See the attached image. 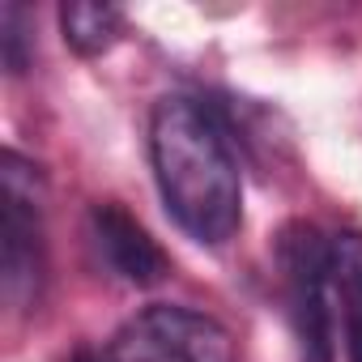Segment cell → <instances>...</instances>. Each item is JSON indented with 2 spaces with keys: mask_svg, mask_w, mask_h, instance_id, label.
<instances>
[{
  "mask_svg": "<svg viewBox=\"0 0 362 362\" xmlns=\"http://www.w3.org/2000/svg\"><path fill=\"white\" fill-rule=\"evenodd\" d=\"M149 158L175 226L205 247H222L243 222V179L222 119L201 98H162L149 119Z\"/></svg>",
  "mask_w": 362,
  "mask_h": 362,
  "instance_id": "cell-1",
  "label": "cell"
},
{
  "mask_svg": "<svg viewBox=\"0 0 362 362\" xmlns=\"http://www.w3.org/2000/svg\"><path fill=\"white\" fill-rule=\"evenodd\" d=\"M277 264L286 281V315L298 341V362H332V243L315 226L290 222L277 239Z\"/></svg>",
  "mask_w": 362,
  "mask_h": 362,
  "instance_id": "cell-2",
  "label": "cell"
},
{
  "mask_svg": "<svg viewBox=\"0 0 362 362\" xmlns=\"http://www.w3.org/2000/svg\"><path fill=\"white\" fill-rule=\"evenodd\" d=\"M107 362H235V341L205 311L153 303L111 337Z\"/></svg>",
  "mask_w": 362,
  "mask_h": 362,
  "instance_id": "cell-3",
  "label": "cell"
},
{
  "mask_svg": "<svg viewBox=\"0 0 362 362\" xmlns=\"http://www.w3.org/2000/svg\"><path fill=\"white\" fill-rule=\"evenodd\" d=\"M43 218H39V170L22 153H5L0 170V286L5 298L26 311L43 290Z\"/></svg>",
  "mask_w": 362,
  "mask_h": 362,
  "instance_id": "cell-4",
  "label": "cell"
},
{
  "mask_svg": "<svg viewBox=\"0 0 362 362\" xmlns=\"http://www.w3.org/2000/svg\"><path fill=\"white\" fill-rule=\"evenodd\" d=\"M90 235H94V247L98 256L107 260V269L115 277H124L128 286H158L166 273H170V260L166 252L149 239V230L115 201L107 205H94L90 209Z\"/></svg>",
  "mask_w": 362,
  "mask_h": 362,
  "instance_id": "cell-5",
  "label": "cell"
},
{
  "mask_svg": "<svg viewBox=\"0 0 362 362\" xmlns=\"http://www.w3.org/2000/svg\"><path fill=\"white\" fill-rule=\"evenodd\" d=\"M332 286L345 320V349L349 362H362V235H337L332 243Z\"/></svg>",
  "mask_w": 362,
  "mask_h": 362,
  "instance_id": "cell-6",
  "label": "cell"
},
{
  "mask_svg": "<svg viewBox=\"0 0 362 362\" xmlns=\"http://www.w3.org/2000/svg\"><path fill=\"white\" fill-rule=\"evenodd\" d=\"M60 30L77 56H103L124 35V13L115 5H98V0H73L60 9Z\"/></svg>",
  "mask_w": 362,
  "mask_h": 362,
  "instance_id": "cell-7",
  "label": "cell"
},
{
  "mask_svg": "<svg viewBox=\"0 0 362 362\" xmlns=\"http://www.w3.org/2000/svg\"><path fill=\"white\" fill-rule=\"evenodd\" d=\"M0 56H5V69L13 77L30 69V22H26V9L13 5V0L0 9Z\"/></svg>",
  "mask_w": 362,
  "mask_h": 362,
  "instance_id": "cell-8",
  "label": "cell"
},
{
  "mask_svg": "<svg viewBox=\"0 0 362 362\" xmlns=\"http://www.w3.org/2000/svg\"><path fill=\"white\" fill-rule=\"evenodd\" d=\"M73 362H107V358H94V354H90V349H81V354H77V358H73Z\"/></svg>",
  "mask_w": 362,
  "mask_h": 362,
  "instance_id": "cell-9",
  "label": "cell"
}]
</instances>
